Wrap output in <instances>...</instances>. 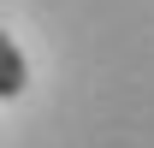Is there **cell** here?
I'll use <instances>...</instances> for the list:
<instances>
[{
  "mask_svg": "<svg viewBox=\"0 0 154 148\" xmlns=\"http://www.w3.org/2000/svg\"><path fill=\"white\" fill-rule=\"evenodd\" d=\"M24 83H30V71H24V54L12 48V36L0 30V101L24 95Z\"/></svg>",
  "mask_w": 154,
  "mask_h": 148,
  "instance_id": "1",
  "label": "cell"
}]
</instances>
